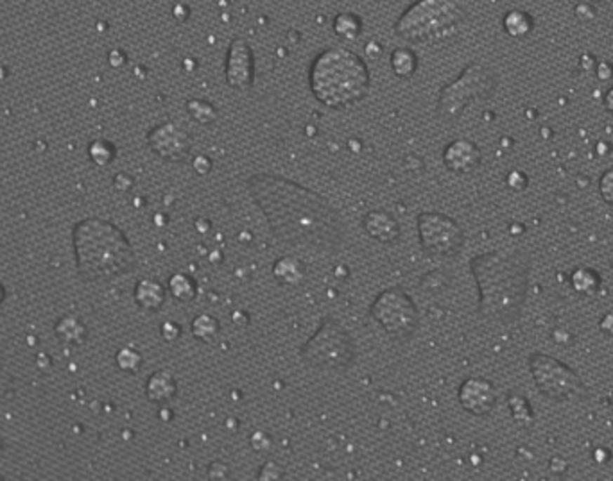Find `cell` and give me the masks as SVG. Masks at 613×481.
<instances>
[{"instance_id":"cell-1","label":"cell","mask_w":613,"mask_h":481,"mask_svg":"<svg viewBox=\"0 0 613 481\" xmlns=\"http://www.w3.org/2000/svg\"><path fill=\"white\" fill-rule=\"evenodd\" d=\"M248 187L277 238L319 251L339 249L345 227L321 195L268 174L253 175Z\"/></svg>"},{"instance_id":"cell-2","label":"cell","mask_w":613,"mask_h":481,"mask_svg":"<svg viewBox=\"0 0 613 481\" xmlns=\"http://www.w3.org/2000/svg\"><path fill=\"white\" fill-rule=\"evenodd\" d=\"M479 290V313L488 320L509 324L524 306L529 262L520 251H495L477 256L470 263Z\"/></svg>"},{"instance_id":"cell-3","label":"cell","mask_w":613,"mask_h":481,"mask_svg":"<svg viewBox=\"0 0 613 481\" xmlns=\"http://www.w3.org/2000/svg\"><path fill=\"white\" fill-rule=\"evenodd\" d=\"M77 269L84 279H112L135 266V251L126 235L112 222L88 219L74 231Z\"/></svg>"},{"instance_id":"cell-4","label":"cell","mask_w":613,"mask_h":481,"mask_svg":"<svg viewBox=\"0 0 613 481\" xmlns=\"http://www.w3.org/2000/svg\"><path fill=\"white\" fill-rule=\"evenodd\" d=\"M309 83L319 102L341 109L364 99L369 88V72L355 52L334 47L323 50L314 60Z\"/></svg>"},{"instance_id":"cell-5","label":"cell","mask_w":613,"mask_h":481,"mask_svg":"<svg viewBox=\"0 0 613 481\" xmlns=\"http://www.w3.org/2000/svg\"><path fill=\"white\" fill-rule=\"evenodd\" d=\"M461 20V8L452 0H418L404 13L397 32L411 41L437 40L450 36Z\"/></svg>"},{"instance_id":"cell-6","label":"cell","mask_w":613,"mask_h":481,"mask_svg":"<svg viewBox=\"0 0 613 481\" xmlns=\"http://www.w3.org/2000/svg\"><path fill=\"white\" fill-rule=\"evenodd\" d=\"M305 363L317 369H348L355 358V344L345 327L332 318H325L319 330L300 351Z\"/></svg>"},{"instance_id":"cell-7","label":"cell","mask_w":613,"mask_h":481,"mask_svg":"<svg viewBox=\"0 0 613 481\" xmlns=\"http://www.w3.org/2000/svg\"><path fill=\"white\" fill-rule=\"evenodd\" d=\"M369 313L389 337L397 340H409L420 326L416 304L402 288H385L381 292L373 301Z\"/></svg>"},{"instance_id":"cell-8","label":"cell","mask_w":613,"mask_h":481,"mask_svg":"<svg viewBox=\"0 0 613 481\" xmlns=\"http://www.w3.org/2000/svg\"><path fill=\"white\" fill-rule=\"evenodd\" d=\"M495 88V79L488 68L470 65L461 77L441 92L437 111L445 118H457L473 99H486Z\"/></svg>"},{"instance_id":"cell-9","label":"cell","mask_w":613,"mask_h":481,"mask_svg":"<svg viewBox=\"0 0 613 481\" xmlns=\"http://www.w3.org/2000/svg\"><path fill=\"white\" fill-rule=\"evenodd\" d=\"M529 369L541 394L553 399H567L583 394V383L572 369L547 354H533Z\"/></svg>"},{"instance_id":"cell-10","label":"cell","mask_w":613,"mask_h":481,"mask_svg":"<svg viewBox=\"0 0 613 481\" xmlns=\"http://www.w3.org/2000/svg\"><path fill=\"white\" fill-rule=\"evenodd\" d=\"M418 236L421 249L433 256H456L465 243L459 224L441 213H421L418 217Z\"/></svg>"},{"instance_id":"cell-11","label":"cell","mask_w":613,"mask_h":481,"mask_svg":"<svg viewBox=\"0 0 613 481\" xmlns=\"http://www.w3.org/2000/svg\"><path fill=\"white\" fill-rule=\"evenodd\" d=\"M149 145L162 158L169 159V161H180L189 152L190 140L189 135L180 126L169 122L152 129L149 135Z\"/></svg>"},{"instance_id":"cell-12","label":"cell","mask_w":613,"mask_h":481,"mask_svg":"<svg viewBox=\"0 0 613 481\" xmlns=\"http://www.w3.org/2000/svg\"><path fill=\"white\" fill-rule=\"evenodd\" d=\"M459 402L466 412L473 415L489 414L497 405V392L495 386L485 378H470L459 388Z\"/></svg>"},{"instance_id":"cell-13","label":"cell","mask_w":613,"mask_h":481,"mask_svg":"<svg viewBox=\"0 0 613 481\" xmlns=\"http://www.w3.org/2000/svg\"><path fill=\"white\" fill-rule=\"evenodd\" d=\"M226 79L230 86L237 90H248L253 83V60L251 50L242 41H233L228 54Z\"/></svg>"},{"instance_id":"cell-14","label":"cell","mask_w":613,"mask_h":481,"mask_svg":"<svg viewBox=\"0 0 613 481\" xmlns=\"http://www.w3.org/2000/svg\"><path fill=\"white\" fill-rule=\"evenodd\" d=\"M447 168L456 174H468L481 163V151L470 140H456L443 152Z\"/></svg>"},{"instance_id":"cell-15","label":"cell","mask_w":613,"mask_h":481,"mask_svg":"<svg viewBox=\"0 0 613 481\" xmlns=\"http://www.w3.org/2000/svg\"><path fill=\"white\" fill-rule=\"evenodd\" d=\"M366 235L381 243H393L400 238V226L391 213L382 210L369 211L362 219Z\"/></svg>"},{"instance_id":"cell-16","label":"cell","mask_w":613,"mask_h":481,"mask_svg":"<svg viewBox=\"0 0 613 481\" xmlns=\"http://www.w3.org/2000/svg\"><path fill=\"white\" fill-rule=\"evenodd\" d=\"M145 394L154 402H167L178 394V383L167 370H158L147 379Z\"/></svg>"},{"instance_id":"cell-17","label":"cell","mask_w":613,"mask_h":481,"mask_svg":"<svg viewBox=\"0 0 613 481\" xmlns=\"http://www.w3.org/2000/svg\"><path fill=\"white\" fill-rule=\"evenodd\" d=\"M136 304L144 310L158 311L165 302V288L154 279H142L135 288Z\"/></svg>"},{"instance_id":"cell-18","label":"cell","mask_w":613,"mask_h":481,"mask_svg":"<svg viewBox=\"0 0 613 481\" xmlns=\"http://www.w3.org/2000/svg\"><path fill=\"white\" fill-rule=\"evenodd\" d=\"M272 274L282 285H300L305 279V266L294 258H282L272 265Z\"/></svg>"},{"instance_id":"cell-19","label":"cell","mask_w":613,"mask_h":481,"mask_svg":"<svg viewBox=\"0 0 613 481\" xmlns=\"http://www.w3.org/2000/svg\"><path fill=\"white\" fill-rule=\"evenodd\" d=\"M504 29L509 36L513 38H524L533 31V18L525 11H509L504 16Z\"/></svg>"},{"instance_id":"cell-20","label":"cell","mask_w":613,"mask_h":481,"mask_svg":"<svg viewBox=\"0 0 613 481\" xmlns=\"http://www.w3.org/2000/svg\"><path fill=\"white\" fill-rule=\"evenodd\" d=\"M169 290L174 299L181 302H190L197 295V285L189 274H174L169 279Z\"/></svg>"},{"instance_id":"cell-21","label":"cell","mask_w":613,"mask_h":481,"mask_svg":"<svg viewBox=\"0 0 613 481\" xmlns=\"http://www.w3.org/2000/svg\"><path fill=\"white\" fill-rule=\"evenodd\" d=\"M570 281H572L574 290L585 295L598 294L599 288H601V278L592 269H577L572 274V278H570Z\"/></svg>"},{"instance_id":"cell-22","label":"cell","mask_w":613,"mask_h":481,"mask_svg":"<svg viewBox=\"0 0 613 481\" xmlns=\"http://www.w3.org/2000/svg\"><path fill=\"white\" fill-rule=\"evenodd\" d=\"M190 331L201 342H212L219 333V323L212 315H197L190 323Z\"/></svg>"},{"instance_id":"cell-23","label":"cell","mask_w":613,"mask_h":481,"mask_svg":"<svg viewBox=\"0 0 613 481\" xmlns=\"http://www.w3.org/2000/svg\"><path fill=\"white\" fill-rule=\"evenodd\" d=\"M416 56L409 48H397L391 56V68L398 77H411L416 72Z\"/></svg>"},{"instance_id":"cell-24","label":"cell","mask_w":613,"mask_h":481,"mask_svg":"<svg viewBox=\"0 0 613 481\" xmlns=\"http://www.w3.org/2000/svg\"><path fill=\"white\" fill-rule=\"evenodd\" d=\"M56 333L63 338L65 342L81 344L84 340V337H86V327L77 318L65 317L61 318L60 324L56 326Z\"/></svg>"},{"instance_id":"cell-25","label":"cell","mask_w":613,"mask_h":481,"mask_svg":"<svg viewBox=\"0 0 613 481\" xmlns=\"http://www.w3.org/2000/svg\"><path fill=\"white\" fill-rule=\"evenodd\" d=\"M361 20H359V16L355 15H350V13H343V15H339L334 20V29H336V32L339 34L341 38H345V40H355L359 34H361Z\"/></svg>"},{"instance_id":"cell-26","label":"cell","mask_w":613,"mask_h":481,"mask_svg":"<svg viewBox=\"0 0 613 481\" xmlns=\"http://www.w3.org/2000/svg\"><path fill=\"white\" fill-rule=\"evenodd\" d=\"M509 408H511L513 419L518 424H529V422H533V409H531L529 402H527L525 398L511 395L509 398Z\"/></svg>"},{"instance_id":"cell-27","label":"cell","mask_w":613,"mask_h":481,"mask_svg":"<svg viewBox=\"0 0 613 481\" xmlns=\"http://www.w3.org/2000/svg\"><path fill=\"white\" fill-rule=\"evenodd\" d=\"M142 354L133 347H124L117 353V365L126 372H136L142 367Z\"/></svg>"},{"instance_id":"cell-28","label":"cell","mask_w":613,"mask_h":481,"mask_svg":"<svg viewBox=\"0 0 613 481\" xmlns=\"http://www.w3.org/2000/svg\"><path fill=\"white\" fill-rule=\"evenodd\" d=\"M189 111H190V115H192L194 118H196L197 122H201V123L212 122V120L216 118V109H213L210 104L203 102V100H190Z\"/></svg>"},{"instance_id":"cell-29","label":"cell","mask_w":613,"mask_h":481,"mask_svg":"<svg viewBox=\"0 0 613 481\" xmlns=\"http://www.w3.org/2000/svg\"><path fill=\"white\" fill-rule=\"evenodd\" d=\"M90 156H92V159L97 165H108L113 159V156H115V151L106 142H95L90 147Z\"/></svg>"},{"instance_id":"cell-30","label":"cell","mask_w":613,"mask_h":481,"mask_svg":"<svg viewBox=\"0 0 613 481\" xmlns=\"http://www.w3.org/2000/svg\"><path fill=\"white\" fill-rule=\"evenodd\" d=\"M599 194L609 206H613V170L602 174L601 181H599Z\"/></svg>"},{"instance_id":"cell-31","label":"cell","mask_w":613,"mask_h":481,"mask_svg":"<svg viewBox=\"0 0 613 481\" xmlns=\"http://www.w3.org/2000/svg\"><path fill=\"white\" fill-rule=\"evenodd\" d=\"M162 337L167 342H176L178 338L181 337V326L176 323H164L162 324Z\"/></svg>"},{"instance_id":"cell-32","label":"cell","mask_w":613,"mask_h":481,"mask_svg":"<svg viewBox=\"0 0 613 481\" xmlns=\"http://www.w3.org/2000/svg\"><path fill=\"white\" fill-rule=\"evenodd\" d=\"M508 184L509 188H513V190H524L525 187H527V177H525L524 172L520 170H513L511 174L508 175Z\"/></svg>"},{"instance_id":"cell-33","label":"cell","mask_w":613,"mask_h":481,"mask_svg":"<svg viewBox=\"0 0 613 481\" xmlns=\"http://www.w3.org/2000/svg\"><path fill=\"white\" fill-rule=\"evenodd\" d=\"M598 77L601 81H609L613 77V65L609 61L598 63Z\"/></svg>"},{"instance_id":"cell-34","label":"cell","mask_w":613,"mask_h":481,"mask_svg":"<svg viewBox=\"0 0 613 481\" xmlns=\"http://www.w3.org/2000/svg\"><path fill=\"white\" fill-rule=\"evenodd\" d=\"M554 340H556L558 344H561V346H569V344L572 342V334L565 330H556L554 331Z\"/></svg>"},{"instance_id":"cell-35","label":"cell","mask_w":613,"mask_h":481,"mask_svg":"<svg viewBox=\"0 0 613 481\" xmlns=\"http://www.w3.org/2000/svg\"><path fill=\"white\" fill-rule=\"evenodd\" d=\"M599 327H601L602 333L613 337V315L612 313L606 315V317L601 320V324H599Z\"/></svg>"},{"instance_id":"cell-36","label":"cell","mask_w":613,"mask_h":481,"mask_svg":"<svg viewBox=\"0 0 613 481\" xmlns=\"http://www.w3.org/2000/svg\"><path fill=\"white\" fill-rule=\"evenodd\" d=\"M608 458H609V451H606V449L595 451V460H598L599 463H601V461H608Z\"/></svg>"},{"instance_id":"cell-37","label":"cell","mask_w":613,"mask_h":481,"mask_svg":"<svg viewBox=\"0 0 613 481\" xmlns=\"http://www.w3.org/2000/svg\"><path fill=\"white\" fill-rule=\"evenodd\" d=\"M593 63H595V61H593V57L590 56V54H585V56L581 57V67L586 68V70H590Z\"/></svg>"},{"instance_id":"cell-38","label":"cell","mask_w":613,"mask_h":481,"mask_svg":"<svg viewBox=\"0 0 613 481\" xmlns=\"http://www.w3.org/2000/svg\"><path fill=\"white\" fill-rule=\"evenodd\" d=\"M606 108H608L609 113H613V88L608 92V95H606Z\"/></svg>"},{"instance_id":"cell-39","label":"cell","mask_w":613,"mask_h":481,"mask_svg":"<svg viewBox=\"0 0 613 481\" xmlns=\"http://www.w3.org/2000/svg\"><path fill=\"white\" fill-rule=\"evenodd\" d=\"M2 297H4V292H2V287H0V301H2Z\"/></svg>"}]
</instances>
